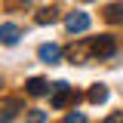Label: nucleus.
<instances>
[{
    "mask_svg": "<svg viewBox=\"0 0 123 123\" xmlns=\"http://www.w3.org/2000/svg\"><path fill=\"white\" fill-rule=\"evenodd\" d=\"M89 25H92V18H89V12H71L68 18H65V28L71 31V34H83V31H89Z\"/></svg>",
    "mask_w": 123,
    "mask_h": 123,
    "instance_id": "3",
    "label": "nucleus"
},
{
    "mask_svg": "<svg viewBox=\"0 0 123 123\" xmlns=\"http://www.w3.org/2000/svg\"><path fill=\"white\" fill-rule=\"evenodd\" d=\"M18 37H22L18 25H12V22H3V25H0V40H3L6 46H15V43H18Z\"/></svg>",
    "mask_w": 123,
    "mask_h": 123,
    "instance_id": "5",
    "label": "nucleus"
},
{
    "mask_svg": "<svg viewBox=\"0 0 123 123\" xmlns=\"http://www.w3.org/2000/svg\"><path fill=\"white\" fill-rule=\"evenodd\" d=\"M37 55H40V62H46V65H55V62H62V46L59 43H43L37 49Z\"/></svg>",
    "mask_w": 123,
    "mask_h": 123,
    "instance_id": "4",
    "label": "nucleus"
},
{
    "mask_svg": "<svg viewBox=\"0 0 123 123\" xmlns=\"http://www.w3.org/2000/svg\"><path fill=\"white\" fill-rule=\"evenodd\" d=\"M86 98H89L92 105H102V102H108V86H102V83H95V86L89 89V95H86Z\"/></svg>",
    "mask_w": 123,
    "mask_h": 123,
    "instance_id": "9",
    "label": "nucleus"
},
{
    "mask_svg": "<svg viewBox=\"0 0 123 123\" xmlns=\"http://www.w3.org/2000/svg\"><path fill=\"white\" fill-rule=\"evenodd\" d=\"M105 18L108 22H123V3H111L105 9Z\"/></svg>",
    "mask_w": 123,
    "mask_h": 123,
    "instance_id": "10",
    "label": "nucleus"
},
{
    "mask_svg": "<svg viewBox=\"0 0 123 123\" xmlns=\"http://www.w3.org/2000/svg\"><path fill=\"white\" fill-rule=\"evenodd\" d=\"M28 117H31L34 123H43V120H46V111H31Z\"/></svg>",
    "mask_w": 123,
    "mask_h": 123,
    "instance_id": "12",
    "label": "nucleus"
},
{
    "mask_svg": "<svg viewBox=\"0 0 123 123\" xmlns=\"http://www.w3.org/2000/svg\"><path fill=\"white\" fill-rule=\"evenodd\" d=\"M34 22L37 25H52V22H59V9L55 6H46V9H40V12L34 15Z\"/></svg>",
    "mask_w": 123,
    "mask_h": 123,
    "instance_id": "7",
    "label": "nucleus"
},
{
    "mask_svg": "<svg viewBox=\"0 0 123 123\" xmlns=\"http://www.w3.org/2000/svg\"><path fill=\"white\" fill-rule=\"evenodd\" d=\"M68 102H80V95H77V92H71V86H68L65 80L52 83V98H49V105L59 111V108H65Z\"/></svg>",
    "mask_w": 123,
    "mask_h": 123,
    "instance_id": "2",
    "label": "nucleus"
},
{
    "mask_svg": "<svg viewBox=\"0 0 123 123\" xmlns=\"http://www.w3.org/2000/svg\"><path fill=\"white\" fill-rule=\"evenodd\" d=\"M89 49H92L95 59H111V55L117 52V40H114L111 34H98V37L89 40Z\"/></svg>",
    "mask_w": 123,
    "mask_h": 123,
    "instance_id": "1",
    "label": "nucleus"
},
{
    "mask_svg": "<svg viewBox=\"0 0 123 123\" xmlns=\"http://www.w3.org/2000/svg\"><path fill=\"white\" fill-rule=\"evenodd\" d=\"M25 89H28V95H46V92L52 89V86L46 83L43 77H31L28 83H25Z\"/></svg>",
    "mask_w": 123,
    "mask_h": 123,
    "instance_id": "6",
    "label": "nucleus"
},
{
    "mask_svg": "<svg viewBox=\"0 0 123 123\" xmlns=\"http://www.w3.org/2000/svg\"><path fill=\"white\" fill-rule=\"evenodd\" d=\"M83 120H86V117H83L80 111H74V114H68V117H65V123H83Z\"/></svg>",
    "mask_w": 123,
    "mask_h": 123,
    "instance_id": "11",
    "label": "nucleus"
},
{
    "mask_svg": "<svg viewBox=\"0 0 123 123\" xmlns=\"http://www.w3.org/2000/svg\"><path fill=\"white\" fill-rule=\"evenodd\" d=\"M18 111H22V102H18V98H6V102H3V114H0V120H12Z\"/></svg>",
    "mask_w": 123,
    "mask_h": 123,
    "instance_id": "8",
    "label": "nucleus"
}]
</instances>
